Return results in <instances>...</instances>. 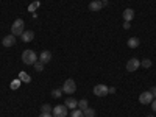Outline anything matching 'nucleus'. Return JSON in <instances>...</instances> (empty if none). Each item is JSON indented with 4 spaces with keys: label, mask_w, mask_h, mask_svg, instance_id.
<instances>
[{
    "label": "nucleus",
    "mask_w": 156,
    "mask_h": 117,
    "mask_svg": "<svg viewBox=\"0 0 156 117\" xmlns=\"http://www.w3.org/2000/svg\"><path fill=\"white\" fill-rule=\"evenodd\" d=\"M37 55L33 50H25L22 53V62L27 64V66H34V62H37Z\"/></svg>",
    "instance_id": "1"
},
{
    "label": "nucleus",
    "mask_w": 156,
    "mask_h": 117,
    "mask_svg": "<svg viewBox=\"0 0 156 117\" xmlns=\"http://www.w3.org/2000/svg\"><path fill=\"white\" fill-rule=\"evenodd\" d=\"M23 25L25 22L22 19H16L14 23L11 25V34H14V36H20L23 33Z\"/></svg>",
    "instance_id": "2"
},
{
    "label": "nucleus",
    "mask_w": 156,
    "mask_h": 117,
    "mask_svg": "<svg viewBox=\"0 0 156 117\" xmlns=\"http://www.w3.org/2000/svg\"><path fill=\"white\" fill-rule=\"evenodd\" d=\"M61 89H62V92H66V94H73L76 90V84H75V81L72 80V78H69V80L64 81Z\"/></svg>",
    "instance_id": "3"
},
{
    "label": "nucleus",
    "mask_w": 156,
    "mask_h": 117,
    "mask_svg": "<svg viewBox=\"0 0 156 117\" xmlns=\"http://www.w3.org/2000/svg\"><path fill=\"white\" fill-rule=\"evenodd\" d=\"M139 67H140V61H139L137 58L128 59V62H126V70H128V72H136Z\"/></svg>",
    "instance_id": "4"
},
{
    "label": "nucleus",
    "mask_w": 156,
    "mask_h": 117,
    "mask_svg": "<svg viewBox=\"0 0 156 117\" xmlns=\"http://www.w3.org/2000/svg\"><path fill=\"white\" fill-rule=\"evenodd\" d=\"M139 101L142 103V105H150V103L153 101V94L150 92V90H145V92H142L139 95Z\"/></svg>",
    "instance_id": "5"
},
{
    "label": "nucleus",
    "mask_w": 156,
    "mask_h": 117,
    "mask_svg": "<svg viewBox=\"0 0 156 117\" xmlns=\"http://www.w3.org/2000/svg\"><path fill=\"white\" fill-rule=\"evenodd\" d=\"M51 114H53V117H66V115H67V108H66V105H58V106H55Z\"/></svg>",
    "instance_id": "6"
},
{
    "label": "nucleus",
    "mask_w": 156,
    "mask_h": 117,
    "mask_svg": "<svg viewBox=\"0 0 156 117\" xmlns=\"http://www.w3.org/2000/svg\"><path fill=\"white\" fill-rule=\"evenodd\" d=\"M94 94H95L97 97H105V95H108V86H106V84H97V86L94 87Z\"/></svg>",
    "instance_id": "7"
},
{
    "label": "nucleus",
    "mask_w": 156,
    "mask_h": 117,
    "mask_svg": "<svg viewBox=\"0 0 156 117\" xmlns=\"http://www.w3.org/2000/svg\"><path fill=\"white\" fill-rule=\"evenodd\" d=\"M2 44H3V47H12V45L16 44V36H14V34H6V36L3 37Z\"/></svg>",
    "instance_id": "8"
},
{
    "label": "nucleus",
    "mask_w": 156,
    "mask_h": 117,
    "mask_svg": "<svg viewBox=\"0 0 156 117\" xmlns=\"http://www.w3.org/2000/svg\"><path fill=\"white\" fill-rule=\"evenodd\" d=\"M37 61H41L42 64H47V62H50L51 61V53L48 50H44V51H41V56H39V59Z\"/></svg>",
    "instance_id": "9"
},
{
    "label": "nucleus",
    "mask_w": 156,
    "mask_h": 117,
    "mask_svg": "<svg viewBox=\"0 0 156 117\" xmlns=\"http://www.w3.org/2000/svg\"><path fill=\"white\" fill-rule=\"evenodd\" d=\"M123 19H125V22H131L133 20V17H134V9H131V8H126V9H123Z\"/></svg>",
    "instance_id": "10"
},
{
    "label": "nucleus",
    "mask_w": 156,
    "mask_h": 117,
    "mask_svg": "<svg viewBox=\"0 0 156 117\" xmlns=\"http://www.w3.org/2000/svg\"><path fill=\"white\" fill-rule=\"evenodd\" d=\"M103 2H100V0H94V2H90L89 3V9L90 11H100V9H103Z\"/></svg>",
    "instance_id": "11"
},
{
    "label": "nucleus",
    "mask_w": 156,
    "mask_h": 117,
    "mask_svg": "<svg viewBox=\"0 0 156 117\" xmlns=\"http://www.w3.org/2000/svg\"><path fill=\"white\" fill-rule=\"evenodd\" d=\"M64 105H66L67 109H76V108H78V101H76L75 98L69 97V98H66V103H64Z\"/></svg>",
    "instance_id": "12"
},
{
    "label": "nucleus",
    "mask_w": 156,
    "mask_h": 117,
    "mask_svg": "<svg viewBox=\"0 0 156 117\" xmlns=\"http://www.w3.org/2000/svg\"><path fill=\"white\" fill-rule=\"evenodd\" d=\"M20 37H22V41H23V42H30V41H33L34 33H33L31 30H28V31H23V33L20 34Z\"/></svg>",
    "instance_id": "13"
},
{
    "label": "nucleus",
    "mask_w": 156,
    "mask_h": 117,
    "mask_svg": "<svg viewBox=\"0 0 156 117\" xmlns=\"http://www.w3.org/2000/svg\"><path fill=\"white\" fill-rule=\"evenodd\" d=\"M126 44H128L129 48H137L139 44H140V41H139V37H129Z\"/></svg>",
    "instance_id": "14"
},
{
    "label": "nucleus",
    "mask_w": 156,
    "mask_h": 117,
    "mask_svg": "<svg viewBox=\"0 0 156 117\" xmlns=\"http://www.w3.org/2000/svg\"><path fill=\"white\" fill-rule=\"evenodd\" d=\"M19 80L23 81V83H30V81H31V76L27 75L25 72H19Z\"/></svg>",
    "instance_id": "15"
},
{
    "label": "nucleus",
    "mask_w": 156,
    "mask_h": 117,
    "mask_svg": "<svg viewBox=\"0 0 156 117\" xmlns=\"http://www.w3.org/2000/svg\"><path fill=\"white\" fill-rule=\"evenodd\" d=\"M83 114H84V117H95V111L89 106L86 109H83Z\"/></svg>",
    "instance_id": "16"
},
{
    "label": "nucleus",
    "mask_w": 156,
    "mask_h": 117,
    "mask_svg": "<svg viewBox=\"0 0 156 117\" xmlns=\"http://www.w3.org/2000/svg\"><path fill=\"white\" fill-rule=\"evenodd\" d=\"M70 117H84V114H83V111L81 109H72V112H70Z\"/></svg>",
    "instance_id": "17"
},
{
    "label": "nucleus",
    "mask_w": 156,
    "mask_h": 117,
    "mask_svg": "<svg viewBox=\"0 0 156 117\" xmlns=\"http://www.w3.org/2000/svg\"><path fill=\"white\" fill-rule=\"evenodd\" d=\"M61 95H62V89H53L51 90V97L53 98H61Z\"/></svg>",
    "instance_id": "18"
},
{
    "label": "nucleus",
    "mask_w": 156,
    "mask_h": 117,
    "mask_svg": "<svg viewBox=\"0 0 156 117\" xmlns=\"http://www.w3.org/2000/svg\"><path fill=\"white\" fill-rule=\"evenodd\" d=\"M87 106H89V105H87V100H86V98H83V100L78 101V109H81V111H83V109H86Z\"/></svg>",
    "instance_id": "19"
},
{
    "label": "nucleus",
    "mask_w": 156,
    "mask_h": 117,
    "mask_svg": "<svg viewBox=\"0 0 156 117\" xmlns=\"http://www.w3.org/2000/svg\"><path fill=\"white\" fill-rule=\"evenodd\" d=\"M140 64H142V67H145V69H148V67H151V59L145 58V59H142V61H140Z\"/></svg>",
    "instance_id": "20"
},
{
    "label": "nucleus",
    "mask_w": 156,
    "mask_h": 117,
    "mask_svg": "<svg viewBox=\"0 0 156 117\" xmlns=\"http://www.w3.org/2000/svg\"><path fill=\"white\" fill-rule=\"evenodd\" d=\"M20 84H22V81L19 80V78H17V80H12L11 81V89H19Z\"/></svg>",
    "instance_id": "21"
},
{
    "label": "nucleus",
    "mask_w": 156,
    "mask_h": 117,
    "mask_svg": "<svg viewBox=\"0 0 156 117\" xmlns=\"http://www.w3.org/2000/svg\"><path fill=\"white\" fill-rule=\"evenodd\" d=\"M41 109H42L41 112H53V108H51L50 105H47V103H45V105H42V106H41Z\"/></svg>",
    "instance_id": "22"
},
{
    "label": "nucleus",
    "mask_w": 156,
    "mask_h": 117,
    "mask_svg": "<svg viewBox=\"0 0 156 117\" xmlns=\"http://www.w3.org/2000/svg\"><path fill=\"white\" fill-rule=\"evenodd\" d=\"M34 69H36V72H42V70H44V64H42L41 61L34 62Z\"/></svg>",
    "instance_id": "23"
},
{
    "label": "nucleus",
    "mask_w": 156,
    "mask_h": 117,
    "mask_svg": "<svg viewBox=\"0 0 156 117\" xmlns=\"http://www.w3.org/2000/svg\"><path fill=\"white\" fill-rule=\"evenodd\" d=\"M39 117H53V114H51V112H41Z\"/></svg>",
    "instance_id": "24"
},
{
    "label": "nucleus",
    "mask_w": 156,
    "mask_h": 117,
    "mask_svg": "<svg viewBox=\"0 0 156 117\" xmlns=\"http://www.w3.org/2000/svg\"><path fill=\"white\" fill-rule=\"evenodd\" d=\"M151 109H153V112H156V98L151 101Z\"/></svg>",
    "instance_id": "25"
},
{
    "label": "nucleus",
    "mask_w": 156,
    "mask_h": 117,
    "mask_svg": "<svg viewBox=\"0 0 156 117\" xmlns=\"http://www.w3.org/2000/svg\"><path fill=\"white\" fill-rule=\"evenodd\" d=\"M129 27H131V23H129V22H123V28L125 30H129Z\"/></svg>",
    "instance_id": "26"
},
{
    "label": "nucleus",
    "mask_w": 156,
    "mask_h": 117,
    "mask_svg": "<svg viewBox=\"0 0 156 117\" xmlns=\"http://www.w3.org/2000/svg\"><path fill=\"white\" fill-rule=\"evenodd\" d=\"M108 94H115V87H108Z\"/></svg>",
    "instance_id": "27"
},
{
    "label": "nucleus",
    "mask_w": 156,
    "mask_h": 117,
    "mask_svg": "<svg viewBox=\"0 0 156 117\" xmlns=\"http://www.w3.org/2000/svg\"><path fill=\"white\" fill-rule=\"evenodd\" d=\"M37 6H39V3H37V2H36V3H33V5L30 6V11H33V9H34V8H37Z\"/></svg>",
    "instance_id": "28"
},
{
    "label": "nucleus",
    "mask_w": 156,
    "mask_h": 117,
    "mask_svg": "<svg viewBox=\"0 0 156 117\" xmlns=\"http://www.w3.org/2000/svg\"><path fill=\"white\" fill-rule=\"evenodd\" d=\"M150 92L153 94V97H156V86H153V87H151V90H150Z\"/></svg>",
    "instance_id": "29"
},
{
    "label": "nucleus",
    "mask_w": 156,
    "mask_h": 117,
    "mask_svg": "<svg viewBox=\"0 0 156 117\" xmlns=\"http://www.w3.org/2000/svg\"><path fill=\"white\" fill-rule=\"evenodd\" d=\"M100 2H103V3H106V2H108V0H100Z\"/></svg>",
    "instance_id": "30"
},
{
    "label": "nucleus",
    "mask_w": 156,
    "mask_h": 117,
    "mask_svg": "<svg viewBox=\"0 0 156 117\" xmlns=\"http://www.w3.org/2000/svg\"><path fill=\"white\" fill-rule=\"evenodd\" d=\"M148 117H153V115H148Z\"/></svg>",
    "instance_id": "31"
}]
</instances>
